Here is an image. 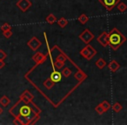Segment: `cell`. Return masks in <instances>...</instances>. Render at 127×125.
<instances>
[{
  "label": "cell",
  "mask_w": 127,
  "mask_h": 125,
  "mask_svg": "<svg viewBox=\"0 0 127 125\" xmlns=\"http://www.w3.org/2000/svg\"><path fill=\"white\" fill-rule=\"evenodd\" d=\"M61 73L64 77H66V78L71 77V76L72 75V70L70 69L69 67H65V68H64V69H62Z\"/></svg>",
  "instance_id": "12"
},
{
  "label": "cell",
  "mask_w": 127,
  "mask_h": 125,
  "mask_svg": "<svg viewBox=\"0 0 127 125\" xmlns=\"http://www.w3.org/2000/svg\"><path fill=\"white\" fill-rule=\"evenodd\" d=\"M17 7L22 11V12H26L32 5V3L30 0H18L16 4Z\"/></svg>",
  "instance_id": "6"
},
{
  "label": "cell",
  "mask_w": 127,
  "mask_h": 125,
  "mask_svg": "<svg viewBox=\"0 0 127 125\" xmlns=\"http://www.w3.org/2000/svg\"><path fill=\"white\" fill-rule=\"evenodd\" d=\"M41 45H42V43H41V41L37 37H32L27 42V46L33 51H37L40 48Z\"/></svg>",
  "instance_id": "5"
},
{
  "label": "cell",
  "mask_w": 127,
  "mask_h": 125,
  "mask_svg": "<svg viewBox=\"0 0 127 125\" xmlns=\"http://www.w3.org/2000/svg\"><path fill=\"white\" fill-rule=\"evenodd\" d=\"M7 57V54L3 50L0 49V60H4Z\"/></svg>",
  "instance_id": "25"
},
{
  "label": "cell",
  "mask_w": 127,
  "mask_h": 125,
  "mask_svg": "<svg viewBox=\"0 0 127 125\" xmlns=\"http://www.w3.org/2000/svg\"><path fill=\"white\" fill-rule=\"evenodd\" d=\"M121 0H98V2L105 8L107 11H111Z\"/></svg>",
  "instance_id": "4"
},
{
  "label": "cell",
  "mask_w": 127,
  "mask_h": 125,
  "mask_svg": "<svg viewBox=\"0 0 127 125\" xmlns=\"http://www.w3.org/2000/svg\"><path fill=\"white\" fill-rule=\"evenodd\" d=\"M101 105L103 106V108L104 109L105 112H107V111L111 108V104L110 103V102H108L107 100H104V101H103V102H101Z\"/></svg>",
  "instance_id": "20"
},
{
  "label": "cell",
  "mask_w": 127,
  "mask_h": 125,
  "mask_svg": "<svg viewBox=\"0 0 127 125\" xmlns=\"http://www.w3.org/2000/svg\"><path fill=\"white\" fill-rule=\"evenodd\" d=\"M108 34H109V39H108L109 44L108 45L114 51L118 50L119 47H121L126 42V37L118 30L117 27L111 29Z\"/></svg>",
  "instance_id": "2"
},
{
  "label": "cell",
  "mask_w": 127,
  "mask_h": 125,
  "mask_svg": "<svg viewBox=\"0 0 127 125\" xmlns=\"http://www.w3.org/2000/svg\"><path fill=\"white\" fill-rule=\"evenodd\" d=\"M108 68L112 73H115L116 71H118L120 69V64H118V62L116 60H111L110 62V64H108Z\"/></svg>",
  "instance_id": "9"
},
{
  "label": "cell",
  "mask_w": 127,
  "mask_h": 125,
  "mask_svg": "<svg viewBox=\"0 0 127 125\" xmlns=\"http://www.w3.org/2000/svg\"><path fill=\"white\" fill-rule=\"evenodd\" d=\"M45 21L47 22L49 25H53V24H55L57 22V18L54 16V15L51 13V14H49L45 18Z\"/></svg>",
  "instance_id": "16"
},
{
  "label": "cell",
  "mask_w": 127,
  "mask_h": 125,
  "mask_svg": "<svg viewBox=\"0 0 127 125\" xmlns=\"http://www.w3.org/2000/svg\"><path fill=\"white\" fill-rule=\"evenodd\" d=\"M57 24H58V25L60 27V28L64 29V28H65V26H67L68 20L66 19L65 18H61L58 20H57Z\"/></svg>",
  "instance_id": "14"
},
{
  "label": "cell",
  "mask_w": 127,
  "mask_h": 125,
  "mask_svg": "<svg viewBox=\"0 0 127 125\" xmlns=\"http://www.w3.org/2000/svg\"><path fill=\"white\" fill-rule=\"evenodd\" d=\"M4 112V110H3V109L1 107H0V115H2V113Z\"/></svg>",
  "instance_id": "27"
},
{
  "label": "cell",
  "mask_w": 127,
  "mask_h": 125,
  "mask_svg": "<svg viewBox=\"0 0 127 125\" xmlns=\"http://www.w3.org/2000/svg\"><path fill=\"white\" fill-rule=\"evenodd\" d=\"M78 21L79 22V23L81 24V25H85L86 23H88V21H89V17L87 16L86 14L83 13V14H81L79 17H78Z\"/></svg>",
  "instance_id": "15"
},
{
  "label": "cell",
  "mask_w": 127,
  "mask_h": 125,
  "mask_svg": "<svg viewBox=\"0 0 127 125\" xmlns=\"http://www.w3.org/2000/svg\"><path fill=\"white\" fill-rule=\"evenodd\" d=\"M108 39H109V34L108 32L104 31L97 37V41L99 44L103 46V47H107L109 43H108Z\"/></svg>",
  "instance_id": "7"
},
{
  "label": "cell",
  "mask_w": 127,
  "mask_h": 125,
  "mask_svg": "<svg viewBox=\"0 0 127 125\" xmlns=\"http://www.w3.org/2000/svg\"><path fill=\"white\" fill-rule=\"evenodd\" d=\"M5 66V63H4V60H0V69H3V68Z\"/></svg>",
  "instance_id": "26"
},
{
  "label": "cell",
  "mask_w": 127,
  "mask_h": 125,
  "mask_svg": "<svg viewBox=\"0 0 127 125\" xmlns=\"http://www.w3.org/2000/svg\"><path fill=\"white\" fill-rule=\"evenodd\" d=\"M111 108H112V110L116 113H119L120 111L123 109V106H122L121 103H119L118 102H116L113 105H111Z\"/></svg>",
  "instance_id": "18"
},
{
  "label": "cell",
  "mask_w": 127,
  "mask_h": 125,
  "mask_svg": "<svg viewBox=\"0 0 127 125\" xmlns=\"http://www.w3.org/2000/svg\"><path fill=\"white\" fill-rule=\"evenodd\" d=\"M80 55H81L82 56H83L84 58H85L86 59L87 58V56H88V53H89V47H88V44H86V46L85 47H84L83 49L80 50Z\"/></svg>",
  "instance_id": "19"
},
{
  "label": "cell",
  "mask_w": 127,
  "mask_h": 125,
  "mask_svg": "<svg viewBox=\"0 0 127 125\" xmlns=\"http://www.w3.org/2000/svg\"><path fill=\"white\" fill-rule=\"evenodd\" d=\"M11 25H10V24H8V23H4V24H3L2 25H1V27H0V30H2V32L3 31H6V30H11Z\"/></svg>",
  "instance_id": "22"
},
{
  "label": "cell",
  "mask_w": 127,
  "mask_h": 125,
  "mask_svg": "<svg viewBox=\"0 0 127 125\" xmlns=\"http://www.w3.org/2000/svg\"><path fill=\"white\" fill-rule=\"evenodd\" d=\"M54 65L55 67L58 70H62L64 68V63H62V62H58V61H54Z\"/></svg>",
  "instance_id": "23"
},
{
  "label": "cell",
  "mask_w": 127,
  "mask_h": 125,
  "mask_svg": "<svg viewBox=\"0 0 127 125\" xmlns=\"http://www.w3.org/2000/svg\"><path fill=\"white\" fill-rule=\"evenodd\" d=\"M11 103V99L7 97V96H3L0 98V104L3 106V107H7L9 104Z\"/></svg>",
  "instance_id": "13"
},
{
  "label": "cell",
  "mask_w": 127,
  "mask_h": 125,
  "mask_svg": "<svg viewBox=\"0 0 127 125\" xmlns=\"http://www.w3.org/2000/svg\"><path fill=\"white\" fill-rule=\"evenodd\" d=\"M95 64H96V66L98 68V69L103 70L106 66L107 63H106L105 60H104V58H98V59L95 62Z\"/></svg>",
  "instance_id": "11"
},
{
  "label": "cell",
  "mask_w": 127,
  "mask_h": 125,
  "mask_svg": "<svg viewBox=\"0 0 127 125\" xmlns=\"http://www.w3.org/2000/svg\"><path fill=\"white\" fill-rule=\"evenodd\" d=\"M95 111L97 113L98 115H103L105 113V110H104V109L103 108V106L101 105V103H99L98 105H97L95 107Z\"/></svg>",
  "instance_id": "21"
},
{
  "label": "cell",
  "mask_w": 127,
  "mask_h": 125,
  "mask_svg": "<svg viewBox=\"0 0 127 125\" xmlns=\"http://www.w3.org/2000/svg\"><path fill=\"white\" fill-rule=\"evenodd\" d=\"M33 98L34 96L28 90H25L18 102L10 109V114L15 118L14 124H34L40 119L42 110L32 102Z\"/></svg>",
  "instance_id": "1"
},
{
  "label": "cell",
  "mask_w": 127,
  "mask_h": 125,
  "mask_svg": "<svg viewBox=\"0 0 127 125\" xmlns=\"http://www.w3.org/2000/svg\"><path fill=\"white\" fill-rule=\"evenodd\" d=\"M47 58H48V53L44 54L42 52H37L32 56V59L35 62L36 64H40L42 62L45 61Z\"/></svg>",
  "instance_id": "8"
},
{
  "label": "cell",
  "mask_w": 127,
  "mask_h": 125,
  "mask_svg": "<svg viewBox=\"0 0 127 125\" xmlns=\"http://www.w3.org/2000/svg\"><path fill=\"white\" fill-rule=\"evenodd\" d=\"M94 37H95L94 34L92 33L89 29H85V30L79 34V36H78V38H79L85 44H89L93 40Z\"/></svg>",
  "instance_id": "3"
},
{
  "label": "cell",
  "mask_w": 127,
  "mask_h": 125,
  "mask_svg": "<svg viewBox=\"0 0 127 125\" xmlns=\"http://www.w3.org/2000/svg\"><path fill=\"white\" fill-rule=\"evenodd\" d=\"M88 47H89V53H88V56H87L86 60L90 61V60H92V58L97 55V50H95L92 45H90V44H88Z\"/></svg>",
  "instance_id": "10"
},
{
  "label": "cell",
  "mask_w": 127,
  "mask_h": 125,
  "mask_svg": "<svg viewBox=\"0 0 127 125\" xmlns=\"http://www.w3.org/2000/svg\"><path fill=\"white\" fill-rule=\"evenodd\" d=\"M116 7L118 8V11H119L120 12H122V13L127 11V5H126V4H125V3H124V2H121V1H120V2L118 3V4H117Z\"/></svg>",
  "instance_id": "17"
},
{
  "label": "cell",
  "mask_w": 127,
  "mask_h": 125,
  "mask_svg": "<svg viewBox=\"0 0 127 125\" xmlns=\"http://www.w3.org/2000/svg\"><path fill=\"white\" fill-rule=\"evenodd\" d=\"M13 35L12 31H11V30H6V31H3V36H4L5 38H11V36Z\"/></svg>",
  "instance_id": "24"
}]
</instances>
